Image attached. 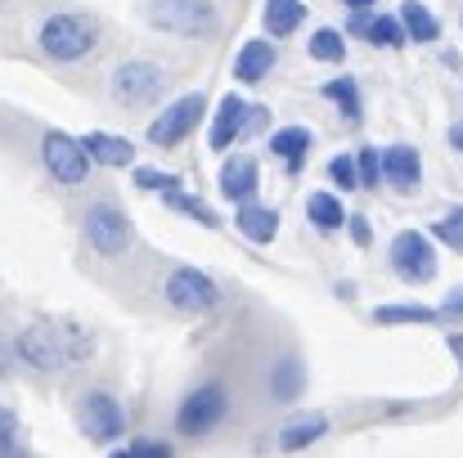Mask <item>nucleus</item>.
<instances>
[{"instance_id":"obj_1","label":"nucleus","mask_w":463,"mask_h":458,"mask_svg":"<svg viewBox=\"0 0 463 458\" xmlns=\"http://www.w3.org/2000/svg\"><path fill=\"white\" fill-rule=\"evenodd\" d=\"M95 355V332L77 323H27L14 332V360L36 373H63Z\"/></svg>"},{"instance_id":"obj_2","label":"nucleus","mask_w":463,"mask_h":458,"mask_svg":"<svg viewBox=\"0 0 463 458\" xmlns=\"http://www.w3.org/2000/svg\"><path fill=\"white\" fill-rule=\"evenodd\" d=\"M99 36H104V32H99V18L77 14V9H59V14H50V18L36 27V50H41L50 63L72 68V63H86V59L104 45Z\"/></svg>"},{"instance_id":"obj_3","label":"nucleus","mask_w":463,"mask_h":458,"mask_svg":"<svg viewBox=\"0 0 463 458\" xmlns=\"http://www.w3.org/2000/svg\"><path fill=\"white\" fill-rule=\"evenodd\" d=\"M230 409H234V400H230V391H225V382H198L194 391H184V400L175 405V436H184V441H207L212 432H221L225 423H230Z\"/></svg>"},{"instance_id":"obj_4","label":"nucleus","mask_w":463,"mask_h":458,"mask_svg":"<svg viewBox=\"0 0 463 458\" xmlns=\"http://www.w3.org/2000/svg\"><path fill=\"white\" fill-rule=\"evenodd\" d=\"M81 234H86L90 252L104 257V261H122V257L131 252V243H136V225H131V216H127L113 198H95V202L86 207Z\"/></svg>"},{"instance_id":"obj_5","label":"nucleus","mask_w":463,"mask_h":458,"mask_svg":"<svg viewBox=\"0 0 463 458\" xmlns=\"http://www.w3.org/2000/svg\"><path fill=\"white\" fill-rule=\"evenodd\" d=\"M145 18L166 36H184V41H207L221 32V9L212 0H149Z\"/></svg>"},{"instance_id":"obj_6","label":"nucleus","mask_w":463,"mask_h":458,"mask_svg":"<svg viewBox=\"0 0 463 458\" xmlns=\"http://www.w3.org/2000/svg\"><path fill=\"white\" fill-rule=\"evenodd\" d=\"M162 302L171 305V310H180V314H212L216 305L225 302V293H221V284L207 270H198V266H171V275L162 279Z\"/></svg>"},{"instance_id":"obj_7","label":"nucleus","mask_w":463,"mask_h":458,"mask_svg":"<svg viewBox=\"0 0 463 458\" xmlns=\"http://www.w3.org/2000/svg\"><path fill=\"white\" fill-rule=\"evenodd\" d=\"M166 68L154 63V59H127V63H118L113 68V77H109V95L122 104V108H149L162 99V90H166Z\"/></svg>"},{"instance_id":"obj_8","label":"nucleus","mask_w":463,"mask_h":458,"mask_svg":"<svg viewBox=\"0 0 463 458\" xmlns=\"http://www.w3.org/2000/svg\"><path fill=\"white\" fill-rule=\"evenodd\" d=\"M41 162H45L50 180L63 184V189L86 184V180H90V166H95L86 145H81L77 136H68V131H45V136H41Z\"/></svg>"},{"instance_id":"obj_9","label":"nucleus","mask_w":463,"mask_h":458,"mask_svg":"<svg viewBox=\"0 0 463 458\" xmlns=\"http://www.w3.org/2000/svg\"><path fill=\"white\" fill-rule=\"evenodd\" d=\"M387 261H392V275L401 284H432L437 279V248H432V234H423V229H401L387 248Z\"/></svg>"},{"instance_id":"obj_10","label":"nucleus","mask_w":463,"mask_h":458,"mask_svg":"<svg viewBox=\"0 0 463 458\" xmlns=\"http://www.w3.org/2000/svg\"><path fill=\"white\" fill-rule=\"evenodd\" d=\"M77 427H81L86 441H95V445H113V441L127 432V409L118 405L113 391L95 387V391H86V396L77 400Z\"/></svg>"},{"instance_id":"obj_11","label":"nucleus","mask_w":463,"mask_h":458,"mask_svg":"<svg viewBox=\"0 0 463 458\" xmlns=\"http://www.w3.org/2000/svg\"><path fill=\"white\" fill-rule=\"evenodd\" d=\"M203 113H207V99H203V95H180V99H171L154 122H149L145 136H149L154 149H180V145L198 131Z\"/></svg>"},{"instance_id":"obj_12","label":"nucleus","mask_w":463,"mask_h":458,"mask_svg":"<svg viewBox=\"0 0 463 458\" xmlns=\"http://www.w3.org/2000/svg\"><path fill=\"white\" fill-rule=\"evenodd\" d=\"M266 122V108H257V104H248L243 95H225L221 99V108L212 113V131H207V140H212V149L216 153H230L252 126H261Z\"/></svg>"},{"instance_id":"obj_13","label":"nucleus","mask_w":463,"mask_h":458,"mask_svg":"<svg viewBox=\"0 0 463 458\" xmlns=\"http://www.w3.org/2000/svg\"><path fill=\"white\" fill-rule=\"evenodd\" d=\"M275 63H279V50H275L270 36L243 41L239 54H234V81H243V86H261V81L275 72Z\"/></svg>"},{"instance_id":"obj_14","label":"nucleus","mask_w":463,"mask_h":458,"mask_svg":"<svg viewBox=\"0 0 463 458\" xmlns=\"http://www.w3.org/2000/svg\"><path fill=\"white\" fill-rule=\"evenodd\" d=\"M257 189H261V166H257V157H252V153L225 157V166H221V198H230V202L239 207V202L257 198Z\"/></svg>"},{"instance_id":"obj_15","label":"nucleus","mask_w":463,"mask_h":458,"mask_svg":"<svg viewBox=\"0 0 463 458\" xmlns=\"http://www.w3.org/2000/svg\"><path fill=\"white\" fill-rule=\"evenodd\" d=\"M383 180L396 193H419V184H423V157H419V149H410V145L383 149Z\"/></svg>"},{"instance_id":"obj_16","label":"nucleus","mask_w":463,"mask_h":458,"mask_svg":"<svg viewBox=\"0 0 463 458\" xmlns=\"http://www.w3.org/2000/svg\"><path fill=\"white\" fill-rule=\"evenodd\" d=\"M310 145H315V136H310L307 126H279V131H270V140H266L270 157H279L288 175H298V171L307 166Z\"/></svg>"},{"instance_id":"obj_17","label":"nucleus","mask_w":463,"mask_h":458,"mask_svg":"<svg viewBox=\"0 0 463 458\" xmlns=\"http://www.w3.org/2000/svg\"><path fill=\"white\" fill-rule=\"evenodd\" d=\"M234 229L248 238V243H275V234H279V211L275 207H261V202H239L234 207Z\"/></svg>"},{"instance_id":"obj_18","label":"nucleus","mask_w":463,"mask_h":458,"mask_svg":"<svg viewBox=\"0 0 463 458\" xmlns=\"http://www.w3.org/2000/svg\"><path fill=\"white\" fill-rule=\"evenodd\" d=\"M81 145H86V153H90L95 166H113V171L136 166V145H131L127 136H113V131H86Z\"/></svg>"},{"instance_id":"obj_19","label":"nucleus","mask_w":463,"mask_h":458,"mask_svg":"<svg viewBox=\"0 0 463 458\" xmlns=\"http://www.w3.org/2000/svg\"><path fill=\"white\" fill-rule=\"evenodd\" d=\"M266 387H270V400H275V405H293V400L307 391V364H302L298 355L275 360V364H270Z\"/></svg>"},{"instance_id":"obj_20","label":"nucleus","mask_w":463,"mask_h":458,"mask_svg":"<svg viewBox=\"0 0 463 458\" xmlns=\"http://www.w3.org/2000/svg\"><path fill=\"white\" fill-rule=\"evenodd\" d=\"M324 436H328V414H302V418L279 427V450L284 454H302L310 445H319Z\"/></svg>"},{"instance_id":"obj_21","label":"nucleus","mask_w":463,"mask_h":458,"mask_svg":"<svg viewBox=\"0 0 463 458\" xmlns=\"http://www.w3.org/2000/svg\"><path fill=\"white\" fill-rule=\"evenodd\" d=\"M261 23H266V36H270V41H288V36H298V27L307 23V5H302V0H266Z\"/></svg>"},{"instance_id":"obj_22","label":"nucleus","mask_w":463,"mask_h":458,"mask_svg":"<svg viewBox=\"0 0 463 458\" xmlns=\"http://www.w3.org/2000/svg\"><path fill=\"white\" fill-rule=\"evenodd\" d=\"M396 18H401V27H405V36H410L414 45H432V41L441 36V23H437V14H432L423 0H401Z\"/></svg>"},{"instance_id":"obj_23","label":"nucleus","mask_w":463,"mask_h":458,"mask_svg":"<svg viewBox=\"0 0 463 458\" xmlns=\"http://www.w3.org/2000/svg\"><path fill=\"white\" fill-rule=\"evenodd\" d=\"M307 220L319 229V234H337V229H346V207H342L337 193L319 189V193L307 198Z\"/></svg>"},{"instance_id":"obj_24","label":"nucleus","mask_w":463,"mask_h":458,"mask_svg":"<svg viewBox=\"0 0 463 458\" xmlns=\"http://www.w3.org/2000/svg\"><path fill=\"white\" fill-rule=\"evenodd\" d=\"M319 95H324L328 104H337V113H342L351 126L364 117V104H360V81H355V77H333V81H324V86H319Z\"/></svg>"},{"instance_id":"obj_25","label":"nucleus","mask_w":463,"mask_h":458,"mask_svg":"<svg viewBox=\"0 0 463 458\" xmlns=\"http://www.w3.org/2000/svg\"><path fill=\"white\" fill-rule=\"evenodd\" d=\"M162 202L171 207V211H180V216H189V220H198L203 229H221V216L203 202V198H194V193H184L180 184L175 189H162Z\"/></svg>"},{"instance_id":"obj_26","label":"nucleus","mask_w":463,"mask_h":458,"mask_svg":"<svg viewBox=\"0 0 463 458\" xmlns=\"http://www.w3.org/2000/svg\"><path fill=\"white\" fill-rule=\"evenodd\" d=\"M441 319V310L437 305H378L373 310V323L378 328H401V323H437Z\"/></svg>"},{"instance_id":"obj_27","label":"nucleus","mask_w":463,"mask_h":458,"mask_svg":"<svg viewBox=\"0 0 463 458\" xmlns=\"http://www.w3.org/2000/svg\"><path fill=\"white\" fill-rule=\"evenodd\" d=\"M307 54L315 63H342V59H346V32H337V27H315L307 41Z\"/></svg>"},{"instance_id":"obj_28","label":"nucleus","mask_w":463,"mask_h":458,"mask_svg":"<svg viewBox=\"0 0 463 458\" xmlns=\"http://www.w3.org/2000/svg\"><path fill=\"white\" fill-rule=\"evenodd\" d=\"M364 36H369V45H378V50H401V45L410 41L396 14H369V23H364Z\"/></svg>"},{"instance_id":"obj_29","label":"nucleus","mask_w":463,"mask_h":458,"mask_svg":"<svg viewBox=\"0 0 463 458\" xmlns=\"http://www.w3.org/2000/svg\"><path fill=\"white\" fill-rule=\"evenodd\" d=\"M432 238L446 243L450 252H463V207H450L441 220H432Z\"/></svg>"},{"instance_id":"obj_30","label":"nucleus","mask_w":463,"mask_h":458,"mask_svg":"<svg viewBox=\"0 0 463 458\" xmlns=\"http://www.w3.org/2000/svg\"><path fill=\"white\" fill-rule=\"evenodd\" d=\"M328 180L342 189V193H355L360 189V171H355V157L351 153H337L333 162H328Z\"/></svg>"},{"instance_id":"obj_31","label":"nucleus","mask_w":463,"mask_h":458,"mask_svg":"<svg viewBox=\"0 0 463 458\" xmlns=\"http://www.w3.org/2000/svg\"><path fill=\"white\" fill-rule=\"evenodd\" d=\"M355 171H360V189H378L383 184V153L364 145L355 153Z\"/></svg>"},{"instance_id":"obj_32","label":"nucleus","mask_w":463,"mask_h":458,"mask_svg":"<svg viewBox=\"0 0 463 458\" xmlns=\"http://www.w3.org/2000/svg\"><path fill=\"white\" fill-rule=\"evenodd\" d=\"M118 454H127V458H171V441H162V436H140V441H127Z\"/></svg>"},{"instance_id":"obj_33","label":"nucleus","mask_w":463,"mask_h":458,"mask_svg":"<svg viewBox=\"0 0 463 458\" xmlns=\"http://www.w3.org/2000/svg\"><path fill=\"white\" fill-rule=\"evenodd\" d=\"M23 427H18V414H9L5 405H0V458L5 454H23Z\"/></svg>"},{"instance_id":"obj_34","label":"nucleus","mask_w":463,"mask_h":458,"mask_svg":"<svg viewBox=\"0 0 463 458\" xmlns=\"http://www.w3.org/2000/svg\"><path fill=\"white\" fill-rule=\"evenodd\" d=\"M136 184H140V189H149V193H162V189H175L180 180H175V175H166V171H157V166H136Z\"/></svg>"},{"instance_id":"obj_35","label":"nucleus","mask_w":463,"mask_h":458,"mask_svg":"<svg viewBox=\"0 0 463 458\" xmlns=\"http://www.w3.org/2000/svg\"><path fill=\"white\" fill-rule=\"evenodd\" d=\"M346 234L355 248H369L373 243V229H369V216H346Z\"/></svg>"},{"instance_id":"obj_36","label":"nucleus","mask_w":463,"mask_h":458,"mask_svg":"<svg viewBox=\"0 0 463 458\" xmlns=\"http://www.w3.org/2000/svg\"><path fill=\"white\" fill-rule=\"evenodd\" d=\"M441 319H463V288H455V293L441 302Z\"/></svg>"},{"instance_id":"obj_37","label":"nucleus","mask_w":463,"mask_h":458,"mask_svg":"<svg viewBox=\"0 0 463 458\" xmlns=\"http://www.w3.org/2000/svg\"><path fill=\"white\" fill-rule=\"evenodd\" d=\"M351 14H364V9H378V0H342Z\"/></svg>"},{"instance_id":"obj_38","label":"nucleus","mask_w":463,"mask_h":458,"mask_svg":"<svg viewBox=\"0 0 463 458\" xmlns=\"http://www.w3.org/2000/svg\"><path fill=\"white\" fill-rule=\"evenodd\" d=\"M450 149L463 153V122H455V126H450Z\"/></svg>"},{"instance_id":"obj_39","label":"nucleus","mask_w":463,"mask_h":458,"mask_svg":"<svg viewBox=\"0 0 463 458\" xmlns=\"http://www.w3.org/2000/svg\"><path fill=\"white\" fill-rule=\"evenodd\" d=\"M450 351H455V355L463 360V337H450Z\"/></svg>"}]
</instances>
